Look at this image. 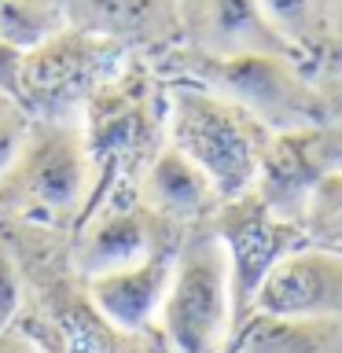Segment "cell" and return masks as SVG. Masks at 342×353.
Instances as JSON below:
<instances>
[{
    "label": "cell",
    "instance_id": "obj_5",
    "mask_svg": "<svg viewBox=\"0 0 342 353\" xmlns=\"http://www.w3.org/2000/svg\"><path fill=\"white\" fill-rule=\"evenodd\" d=\"M121 55L125 48L88 33H55L22 59L19 103L37 121H74L70 110L88 107V99L118 74Z\"/></svg>",
    "mask_w": 342,
    "mask_h": 353
},
{
    "label": "cell",
    "instance_id": "obj_11",
    "mask_svg": "<svg viewBox=\"0 0 342 353\" xmlns=\"http://www.w3.org/2000/svg\"><path fill=\"white\" fill-rule=\"evenodd\" d=\"M177 247H162L137 265L92 276L88 280V298L99 309V316L121 331H140L151 320H159V309L165 302V291H170Z\"/></svg>",
    "mask_w": 342,
    "mask_h": 353
},
{
    "label": "cell",
    "instance_id": "obj_1",
    "mask_svg": "<svg viewBox=\"0 0 342 353\" xmlns=\"http://www.w3.org/2000/svg\"><path fill=\"white\" fill-rule=\"evenodd\" d=\"M177 70L188 81L232 99L254 121H261L272 137L313 129L328 121L313 70L287 52H250L232 59H206L177 48Z\"/></svg>",
    "mask_w": 342,
    "mask_h": 353
},
{
    "label": "cell",
    "instance_id": "obj_17",
    "mask_svg": "<svg viewBox=\"0 0 342 353\" xmlns=\"http://www.w3.org/2000/svg\"><path fill=\"white\" fill-rule=\"evenodd\" d=\"M30 125H33V118L26 114V107L0 92V176L19 159L22 143L30 137Z\"/></svg>",
    "mask_w": 342,
    "mask_h": 353
},
{
    "label": "cell",
    "instance_id": "obj_9",
    "mask_svg": "<svg viewBox=\"0 0 342 353\" xmlns=\"http://www.w3.org/2000/svg\"><path fill=\"white\" fill-rule=\"evenodd\" d=\"M181 48L206 59H232L250 52H287L283 37L269 26L258 0H177Z\"/></svg>",
    "mask_w": 342,
    "mask_h": 353
},
{
    "label": "cell",
    "instance_id": "obj_8",
    "mask_svg": "<svg viewBox=\"0 0 342 353\" xmlns=\"http://www.w3.org/2000/svg\"><path fill=\"white\" fill-rule=\"evenodd\" d=\"M250 313L342 320V250L302 243L283 254L261 280Z\"/></svg>",
    "mask_w": 342,
    "mask_h": 353
},
{
    "label": "cell",
    "instance_id": "obj_3",
    "mask_svg": "<svg viewBox=\"0 0 342 353\" xmlns=\"http://www.w3.org/2000/svg\"><path fill=\"white\" fill-rule=\"evenodd\" d=\"M159 324L177 353H225L236 331L232 265L210 221L184 232Z\"/></svg>",
    "mask_w": 342,
    "mask_h": 353
},
{
    "label": "cell",
    "instance_id": "obj_13",
    "mask_svg": "<svg viewBox=\"0 0 342 353\" xmlns=\"http://www.w3.org/2000/svg\"><path fill=\"white\" fill-rule=\"evenodd\" d=\"M232 353H342V320L250 313Z\"/></svg>",
    "mask_w": 342,
    "mask_h": 353
},
{
    "label": "cell",
    "instance_id": "obj_15",
    "mask_svg": "<svg viewBox=\"0 0 342 353\" xmlns=\"http://www.w3.org/2000/svg\"><path fill=\"white\" fill-rule=\"evenodd\" d=\"M63 30L66 22L52 0H0V41L11 48L33 52Z\"/></svg>",
    "mask_w": 342,
    "mask_h": 353
},
{
    "label": "cell",
    "instance_id": "obj_16",
    "mask_svg": "<svg viewBox=\"0 0 342 353\" xmlns=\"http://www.w3.org/2000/svg\"><path fill=\"white\" fill-rule=\"evenodd\" d=\"M302 236L313 247L342 250V170L328 173L313 188L302 214Z\"/></svg>",
    "mask_w": 342,
    "mask_h": 353
},
{
    "label": "cell",
    "instance_id": "obj_10",
    "mask_svg": "<svg viewBox=\"0 0 342 353\" xmlns=\"http://www.w3.org/2000/svg\"><path fill=\"white\" fill-rule=\"evenodd\" d=\"M66 30L88 33L118 48H173L181 44L177 0H52Z\"/></svg>",
    "mask_w": 342,
    "mask_h": 353
},
{
    "label": "cell",
    "instance_id": "obj_18",
    "mask_svg": "<svg viewBox=\"0 0 342 353\" xmlns=\"http://www.w3.org/2000/svg\"><path fill=\"white\" fill-rule=\"evenodd\" d=\"M19 305H22V276H19V265L11 258V250L0 239V331L11 324Z\"/></svg>",
    "mask_w": 342,
    "mask_h": 353
},
{
    "label": "cell",
    "instance_id": "obj_6",
    "mask_svg": "<svg viewBox=\"0 0 342 353\" xmlns=\"http://www.w3.org/2000/svg\"><path fill=\"white\" fill-rule=\"evenodd\" d=\"M210 228L221 236L228 250L232 265V298H236V327L250 316L254 294H258L261 280L272 272V265L302 247L305 236L302 228L291 221L276 217L269 206L261 203L254 192L228 199L217 206V214L210 217Z\"/></svg>",
    "mask_w": 342,
    "mask_h": 353
},
{
    "label": "cell",
    "instance_id": "obj_20",
    "mask_svg": "<svg viewBox=\"0 0 342 353\" xmlns=\"http://www.w3.org/2000/svg\"><path fill=\"white\" fill-rule=\"evenodd\" d=\"M22 59H26V52L11 48V44L0 41V92L11 96L19 103V77H22Z\"/></svg>",
    "mask_w": 342,
    "mask_h": 353
},
{
    "label": "cell",
    "instance_id": "obj_19",
    "mask_svg": "<svg viewBox=\"0 0 342 353\" xmlns=\"http://www.w3.org/2000/svg\"><path fill=\"white\" fill-rule=\"evenodd\" d=\"M316 77V88H320V99H324V110H328V121L342 129V63H328L313 70Z\"/></svg>",
    "mask_w": 342,
    "mask_h": 353
},
{
    "label": "cell",
    "instance_id": "obj_14",
    "mask_svg": "<svg viewBox=\"0 0 342 353\" xmlns=\"http://www.w3.org/2000/svg\"><path fill=\"white\" fill-rule=\"evenodd\" d=\"M269 26L309 70L324 63L328 48V4L331 0H258Z\"/></svg>",
    "mask_w": 342,
    "mask_h": 353
},
{
    "label": "cell",
    "instance_id": "obj_21",
    "mask_svg": "<svg viewBox=\"0 0 342 353\" xmlns=\"http://www.w3.org/2000/svg\"><path fill=\"white\" fill-rule=\"evenodd\" d=\"M328 63H342V0L328 4V48H324V63L320 66H328Z\"/></svg>",
    "mask_w": 342,
    "mask_h": 353
},
{
    "label": "cell",
    "instance_id": "obj_12",
    "mask_svg": "<svg viewBox=\"0 0 342 353\" xmlns=\"http://www.w3.org/2000/svg\"><path fill=\"white\" fill-rule=\"evenodd\" d=\"M140 203L177 228H192L217 214L221 195L210 176L165 140L140 176Z\"/></svg>",
    "mask_w": 342,
    "mask_h": 353
},
{
    "label": "cell",
    "instance_id": "obj_7",
    "mask_svg": "<svg viewBox=\"0 0 342 353\" xmlns=\"http://www.w3.org/2000/svg\"><path fill=\"white\" fill-rule=\"evenodd\" d=\"M184 232L188 228H177L170 221H162L159 214H151L140 203V195L132 203H110L81 232L77 250H74V265L85 280H92L99 272L137 265L162 247H177L184 239Z\"/></svg>",
    "mask_w": 342,
    "mask_h": 353
},
{
    "label": "cell",
    "instance_id": "obj_4",
    "mask_svg": "<svg viewBox=\"0 0 342 353\" xmlns=\"http://www.w3.org/2000/svg\"><path fill=\"white\" fill-rule=\"evenodd\" d=\"M92 143L77 121H37L19 159L0 176V203L48 225L74 217L92 192Z\"/></svg>",
    "mask_w": 342,
    "mask_h": 353
},
{
    "label": "cell",
    "instance_id": "obj_22",
    "mask_svg": "<svg viewBox=\"0 0 342 353\" xmlns=\"http://www.w3.org/2000/svg\"><path fill=\"white\" fill-rule=\"evenodd\" d=\"M0 353H41L37 346H33L30 339H22V335H15V331H0Z\"/></svg>",
    "mask_w": 342,
    "mask_h": 353
},
{
    "label": "cell",
    "instance_id": "obj_2",
    "mask_svg": "<svg viewBox=\"0 0 342 353\" xmlns=\"http://www.w3.org/2000/svg\"><path fill=\"white\" fill-rule=\"evenodd\" d=\"M165 132L217 188L221 203L247 195L258 181L265 148L272 132L254 121L232 99L210 92L195 81H181L165 99Z\"/></svg>",
    "mask_w": 342,
    "mask_h": 353
}]
</instances>
